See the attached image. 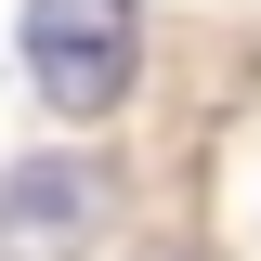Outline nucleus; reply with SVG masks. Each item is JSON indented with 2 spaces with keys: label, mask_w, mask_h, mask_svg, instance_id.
Here are the masks:
<instances>
[{
  "label": "nucleus",
  "mask_w": 261,
  "mask_h": 261,
  "mask_svg": "<svg viewBox=\"0 0 261 261\" xmlns=\"http://www.w3.org/2000/svg\"><path fill=\"white\" fill-rule=\"evenodd\" d=\"M79 222H105V170L92 157H27L0 183V261H65Z\"/></svg>",
  "instance_id": "nucleus-2"
},
{
  "label": "nucleus",
  "mask_w": 261,
  "mask_h": 261,
  "mask_svg": "<svg viewBox=\"0 0 261 261\" xmlns=\"http://www.w3.org/2000/svg\"><path fill=\"white\" fill-rule=\"evenodd\" d=\"M27 65L65 118H105L144 65V0H27Z\"/></svg>",
  "instance_id": "nucleus-1"
},
{
  "label": "nucleus",
  "mask_w": 261,
  "mask_h": 261,
  "mask_svg": "<svg viewBox=\"0 0 261 261\" xmlns=\"http://www.w3.org/2000/svg\"><path fill=\"white\" fill-rule=\"evenodd\" d=\"M144 261H196V248H144Z\"/></svg>",
  "instance_id": "nucleus-3"
}]
</instances>
